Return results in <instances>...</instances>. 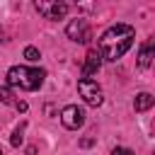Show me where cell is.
Masks as SVG:
<instances>
[{
  "mask_svg": "<svg viewBox=\"0 0 155 155\" xmlns=\"http://www.w3.org/2000/svg\"><path fill=\"white\" fill-rule=\"evenodd\" d=\"M111 155H133V150H128V148H114Z\"/></svg>",
  "mask_w": 155,
  "mask_h": 155,
  "instance_id": "cell-13",
  "label": "cell"
},
{
  "mask_svg": "<svg viewBox=\"0 0 155 155\" xmlns=\"http://www.w3.org/2000/svg\"><path fill=\"white\" fill-rule=\"evenodd\" d=\"M153 102H155V99H153L150 92H140V94L136 97V102H133V109H136V111H148V109L153 107Z\"/></svg>",
  "mask_w": 155,
  "mask_h": 155,
  "instance_id": "cell-9",
  "label": "cell"
},
{
  "mask_svg": "<svg viewBox=\"0 0 155 155\" xmlns=\"http://www.w3.org/2000/svg\"><path fill=\"white\" fill-rule=\"evenodd\" d=\"M153 41H145L143 46H140V51H138V68L140 70H145L148 65H150V61H153Z\"/></svg>",
  "mask_w": 155,
  "mask_h": 155,
  "instance_id": "cell-8",
  "label": "cell"
},
{
  "mask_svg": "<svg viewBox=\"0 0 155 155\" xmlns=\"http://www.w3.org/2000/svg\"><path fill=\"white\" fill-rule=\"evenodd\" d=\"M0 155H5V153H2V148H0Z\"/></svg>",
  "mask_w": 155,
  "mask_h": 155,
  "instance_id": "cell-15",
  "label": "cell"
},
{
  "mask_svg": "<svg viewBox=\"0 0 155 155\" xmlns=\"http://www.w3.org/2000/svg\"><path fill=\"white\" fill-rule=\"evenodd\" d=\"M15 109H17V111H27V102H19V99H15Z\"/></svg>",
  "mask_w": 155,
  "mask_h": 155,
  "instance_id": "cell-14",
  "label": "cell"
},
{
  "mask_svg": "<svg viewBox=\"0 0 155 155\" xmlns=\"http://www.w3.org/2000/svg\"><path fill=\"white\" fill-rule=\"evenodd\" d=\"M78 92H80V97H82L90 107H99V104L104 102L102 87H99L94 80H80V82H78Z\"/></svg>",
  "mask_w": 155,
  "mask_h": 155,
  "instance_id": "cell-4",
  "label": "cell"
},
{
  "mask_svg": "<svg viewBox=\"0 0 155 155\" xmlns=\"http://www.w3.org/2000/svg\"><path fill=\"white\" fill-rule=\"evenodd\" d=\"M61 124H63L68 131H78V128L85 124V111H82L78 104H68V107H63V111H61Z\"/></svg>",
  "mask_w": 155,
  "mask_h": 155,
  "instance_id": "cell-5",
  "label": "cell"
},
{
  "mask_svg": "<svg viewBox=\"0 0 155 155\" xmlns=\"http://www.w3.org/2000/svg\"><path fill=\"white\" fill-rule=\"evenodd\" d=\"M24 58H27L29 63H36V61L41 58V53H39L36 46H27V48H24Z\"/></svg>",
  "mask_w": 155,
  "mask_h": 155,
  "instance_id": "cell-10",
  "label": "cell"
},
{
  "mask_svg": "<svg viewBox=\"0 0 155 155\" xmlns=\"http://www.w3.org/2000/svg\"><path fill=\"white\" fill-rule=\"evenodd\" d=\"M46 73L41 68H27V65H15L7 70V87H22V90H39L44 82Z\"/></svg>",
  "mask_w": 155,
  "mask_h": 155,
  "instance_id": "cell-2",
  "label": "cell"
},
{
  "mask_svg": "<svg viewBox=\"0 0 155 155\" xmlns=\"http://www.w3.org/2000/svg\"><path fill=\"white\" fill-rule=\"evenodd\" d=\"M22 133H24V124H22V126L12 133V138H10V143H12L15 148H17V145H22Z\"/></svg>",
  "mask_w": 155,
  "mask_h": 155,
  "instance_id": "cell-12",
  "label": "cell"
},
{
  "mask_svg": "<svg viewBox=\"0 0 155 155\" xmlns=\"http://www.w3.org/2000/svg\"><path fill=\"white\" fill-rule=\"evenodd\" d=\"M34 7L44 19H63L68 15V5L58 2V0H36Z\"/></svg>",
  "mask_w": 155,
  "mask_h": 155,
  "instance_id": "cell-3",
  "label": "cell"
},
{
  "mask_svg": "<svg viewBox=\"0 0 155 155\" xmlns=\"http://www.w3.org/2000/svg\"><path fill=\"white\" fill-rule=\"evenodd\" d=\"M0 102H5V104H15V94H12L10 87H0Z\"/></svg>",
  "mask_w": 155,
  "mask_h": 155,
  "instance_id": "cell-11",
  "label": "cell"
},
{
  "mask_svg": "<svg viewBox=\"0 0 155 155\" xmlns=\"http://www.w3.org/2000/svg\"><path fill=\"white\" fill-rule=\"evenodd\" d=\"M65 34H68V39H73V41H78V44H87V41L92 39L90 24H87L85 19H73V22L65 27Z\"/></svg>",
  "mask_w": 155,
  "mask_h": 155,
  "instance_id": "cell-6",
  "label": "cell"
},
{
  "mask_svg": "<svg viewBox=\"0 0 155 155\" xmlns=\"http://www.w3.org/2000/svg\"><path fill=\"white\" fill-rule=\"evenodd\" d=\"M99 65H102V56H99V51L90 48L87 56H85V63H82V80H90V78L99 70Z\"/></svg>",
  "mask_w": 155,
  "mask_h": 155,
  "instance_id": "cell-7",
  "label": "cell"
},
{
  "mask_svg": "<svg viewBox=\"0 0 155 155\" xmlns=\"http://www.w3.org/2000/svg\"><path fill=\"white\" fill-rule=\"evenodd\" d=\"M133 39L136 29L131 24H114L99 36V56L107 61H116L133 46Z\"/></svg>",
  "mask_w": 155,
  "mask_h": 155,
  "instance_id": "cell-1",
  "label": "cell"
}]
</instances>
